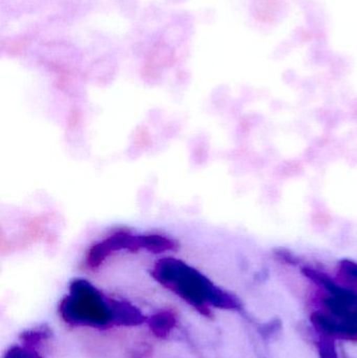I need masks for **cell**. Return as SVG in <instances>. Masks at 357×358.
<instances>
[{
  "instance_id": "obj_4",
  "label": "cell",
  "mask_w": 357,
  "mask_h": 358,
  "mask_svg": "<svg viewBox=\"0 0 357 358\" xmlns=\"http://www.w3.org/2000/svg\"><path fill=\"white\" fill-rule=\"evenodd\" d=\"M112 311L113 325L132 327L142 325L148 321L146 315L131 303L123 300L109 299Z\"/></svg>"
},
{
  "instance_id": "obj_1",
  "label": "cell",
  "mask_w": 357,
  "mask_h": 358,
  "mask_svg": "<svg viewBox=\"0 0 357 358\" xmlns=\"http://www.w3.org/2000/svg\"><path fill=\"white\" fill-rule=\"evenodd\" d=\"M151 275L203 315L210 317V305L220 309H238V300L214 285L203 273L178 259L163 258Z\"/></svg>"
},
{
  "instance_id": "obj_10",
  "label": "cell",
  "mask_w": 357,
  "mask_h": 358,
  "mask_svg": "<svg viewBox=\"0 0 357 358\" xmlns=\"http://www.w3.org/2000/svg\"><path fill=\"white\" fill-rule=\"evenodd\" d=\"M4 358H42L34 348L24 346H14L6 351Z\"/></svg>"
},
{
  "instance_id": "obj_2",
  "label": "cell",
  "mask_w": 357,
  "mask_h": 358,
  "mask_svg": "<svg viewBox=\"0 0 357 358\" xmlns=\"http://www.w3.org/2000/svg\"><path fill=\"white\" fill-rule=\"evenodd\" d=\"M59 313L63 321L71 326L105 328L113 325L109 298L86 280L71 283L68 296L61 301Z\"/></svg>"
},
{
  "instance_id": "obj_3",
  "label": "cell",
  "mask_w": 357,
  "mask_h": 358,
  "mask_svg": "<svg viewBox=\"0 0 357 358\" xmlns=\"http://www.w3.org/2000/svg\"><path fill=\"white\" fill-rule=\"evenodd\" d=\"M133 235L132 231L127 229H119L102 241L94 244L86 257V266L90 271H96L108 257L112 256L115 252H121V250L129 252Z\"/></svg>"
},
{
  "instance_id": "obj_7",
  "label": "cell",
  "mask_w": 357,
  "mask_h": 358,
  "mask_svg": "<svg viewBox=\"0 0 357 358\" xmlns=\"http://www.w3.org/2000/svg\"><path fill=\"white\" fill-rule=\"evenodd\" d=\"M50 336V330L48 328H38L25 331L21 334L20 340L24 346L35 349L42 341L46 340Z\"/></svg>"
},
{
  "instance_id": "obj_9",
  "label": "cell",
  "mask_w": 357,
  "mask_h": 358,
  "mask_svg": "<svg viewBox=\"0 0 357 358\" xmlns=\"http://www.w3.org/2000/svg\"><path fill=\"white\" fill-rule=\"evenodd\" d=\"M340 330L341 336L347 338H356L357 336V308L352 309L346 317L340 322Z\"/></svg>"
},
{
  "instance_id": "obj_5",
  "label": "cell",
  "mask_w": 357,
  "mask_h": 358,
  "mask_svg": "<svg viewBox=\"0 0 357 358\" xmlns=\"http://www.w3.org/2000/svg\"><path fill=\"white\" fill-rule=\"evenodd\" d=\"M151 332L159 338H167L177 325V315L172 310H161L148 319Z\"/></svg>"
},
{
  "instance_id": "obj_8",
  "label": "cell",
  "mask_w": 357,
  "mask_h": 358,
  "mask_svg": "<svg viewBox=\"0 0 357 358\" xmlns=\"http://www.w3.org/2000/svg\"><path fill=\"white\" fill-rule=\"evenodd\" d=\"M316 346H318L319 357L340 358L337 344H335V338L333 336L320 334Z\"/></svg>"
},
{
  "instance_id": "obj_6",
  "label": "cell",
  "mask_w": 357,
  "mask_h": 358,
  "mask_svg": "<svg viewBox=\"0 0 357 358\" xmlns=\"http://www.w3.org/2000/svg\"><path fill=\"white\" fill-rule=\"evenodd\" d=\"M310 321L314 327L323 336H333V338L341 336L339 322L325 313L316 311L310 317Z\"/></svg>"
}]
</instances>
